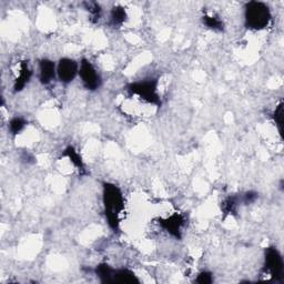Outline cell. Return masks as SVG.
Wrapping results in <instances>:
<instances>
[{
  "mask_svg": "<svg viewBox=\"0 0 284 284\" xmlns=\"http://www.w3.org/2000/svg\"><path fill=\"white\" fill-rule=\"evenodd\" d=\"M102 201L109 227L117 231L120 225V217L124 211V197L121 190L112 184H103Z\"/></svg>",
  "mask_w": 284,
  "mask_h": 284,
  "instance_id": "obj_1",
  "label": "cell"
},
{
  "mask_svg": "<svg viewBox=\"0 0 284 284\" xmlns=\"http://www.w3.org/2000/svg\"><path fill=\"white\" fill-rule=\"evenodd\" d=\"M272 19L271 10L264 2L250 1L244 10V20L247 28L251 30H262L269 26Z\"/></svg>",
  "mask_w": 284,
  "mask_h": 284,
  "instance_id": "obj_2",
  "label": "cell"
},
{
  "mask_svg": "<svg viewBox=\"0 0 284 284\" xmlns=\"http://www.w3.org/2000/svg\"><path fill=\"white\" fill-rule=\"evenodd\" d=\"M127 90L131 95L138 96L140 99L146 101L150 104L160 107L161 99L158 93V80L157 79H148L142 81L132 83L127 87Z\"/></svg>",
  "mask_w": 284,
  "mask_h": 284,
  "instance_id": "obj_3",
  "label": "cell"
},
{
  "mask_svg": "<svg viewBox=\"0 0 284 284\" xmlns=\"http://www.w3.org/2000/svg\"><path fill=\"white\" fill-rule=\"evenodd\" d=\"M264 267L269 272L271 278L275 281H281L284 274V262L281 253L274 247H270L266 250Z\"/></svg>",
  "mask_w": 284,
  "mask_h": 284,
  "instance_id": "obj_4",
  "label": "cell"
},
{
  "mask_svg": "<svg viewBox=\"0 0 284 284\" xmlns=\"http://www.w3.org/2000/svg\"><path fill=\"white\" fill-rule=\"evenodd\" d=\"M79 76L85 89L90 91L98 90L101 85V77L90 61L83 59L79 66Z\"/></svg>",
  "mask_w": 284,
  "mask_h": 284,
  "instance_id": "obj_5",
  "label": "cell"
},
{
  "mask_svg": "<svg viewBox=\"0 0 284 284\" xmlns=\"http://www.w3.org/2000/svg\"><path fill=\"white\" fill-rule=\"evenodd\" d=\"M79 75V65L70 58H62L57 65V77L64 84H70Z\"/></svg>",
  "mask_w": 284,
  "mask_h": 284,
  "instance_id": "obj_6",
  "label": "cell"
},
{
  "mask_svg": "<svg viewBox=\"0 0 284 284\" xmlns=\"http://www.w3.org/2000/svg\"><path fill=\"white\" fill-rule=\"evenodd\" d=\"M159 224L165 229V230L172 235L173 238L180 240L182 238V229L185 225V217L180 213H174L166 219H161Z\"/></svg>",
  "mask_w": 284,
  "mask_h": 284,
  "instance_id": "obj_7",
  "label": "cell"
},
{
  "mask_svg": "<svg viewBox=\"0 0 284 284\" xmlns=\"http://www.w3.org/2000/svg\"><path fill=\"white\" fill-rule=\"evenodd\" d=\"M57 76V66L52 60L42 59L39 64V80L42 84H49Z\"/></svg>",
  "mask_w": 284,
  "mask_h": 284,
  "instance_id": "obj_8",
  "label": "cell"
},
{
  "mask_svg": "<svg viewBox=\"0 0 284 284\" xmlns=\"http://www.w3.org/2000/svg\"><path fill=\"white\" fill-rule=\"evenodd\" d=\"M31 77H33V71H31V69L29 68L28 62L22 61L20 65V71H19L18 77L16 78V81L14 84L15 92L21 91L22 89L28 84Z\"/></svg>",
  "mask_w": 284,
  "mask_h": 284,
  "instance_id": "obj_9",
  "label": "cell"
},
{
  "mask_svg": "<svg viewBox=\"0 0 284 284\" xmlns=\"http://www.w3.org/2000/svg\"><path fill=\"white\" fill-rule=\"evenodd\" d=\"M114 282L134 284V283H139V280L132 271L128 269H121V270H115Z\"/></svg>",
  "mask_w": 284,
  "mask_h": 284,
  "instance_id": "obj_10",
  "label": "cell"
},
{
  "mask_svg": "<svg viewBox=\"0 0 284 284\" xmlns=\"http://www.w3.org/2000/svg\"><path fill=\"white\" fill-rule=\"evenodd\" d=\"M127 20V11L121 6L114 7L110 14V23L114 27H121Z\"/></svg>",
  "mask_w": 284,
  "mask_h": 284,
  "instance_id": "obj_11",
  "label": "cell"
},
{
  "mask_svg": "<svg viewBox=\"0 0 284 284\" xmlns=\"http://www.w3.org/2000/svg\"><path fill=\"white\" fill-rule=\"evenodd\" d=\"M64 157H67L70 160V162H71L78 170L84 171V165L83 158H81V155L78 153V151L72 146H69L67 149L65 150Z\"/></svg>",
  "mask_w": 284,
  "mask_h": 284,
  "instance_id": "obj_12",
  "label": "cell"
},
{
  "mask_svg": "<svg viewBox=\"0 0 284 284\" xmlns=\"http://www.w3.org/2000/svg\"><path fill=\"white\" fill-rule=\"evenodd\" d=\"M239 199L236 197H229L221 203V210L224 216H235L238 212Z\"/></svg>",
  "mask_w": 284,
  "mask_h": 284,
  "instance_id": "obj_13",
  "label": "cell"
},
{
  "mask_svg": "<svg viewBox=\"0 0 284 284\" xmlns=\"http://www.w3.org/2000/svg\"><path fill=\"white\" fill-rule=\"evenodd\" d=\"M96 274L102 282H114L115 270L107 263H101L96 267Z\"/></svg>",
  "mask_w": 284,
  "mask_h": 284,
  "instance_id": "obj_14",
  "label": "cell"
},
{
  "mask_svg": "<svg viewBox=\"0 0 284 284\" xmlns=\"http://www.w3.org/2000/svg\"><path fill=\"white\" fill-rule=\"evenodd\" d=\"M202 22L203 25L207 27L208 29H211L213 31H223L224 30V23L221 20L219 17L217 16H210L205 15L202 17Z\"/></svg>",
  "mask_w": 284,
  "mask_h": 284,
  "instance_id": "obj_15",
  "label": "cell"
},
{
  "mask_svg": "<svg viewBox=\"0 0 284 284\" xmlns=\"http://www.w3.org/2000/svg\"><path fill=\"white\" fill-rule=\"evenodd\" d=\"M26 120L20 118V117H15L10 120L9 122V130L13 134H18L23 130V128L26 127Z\"/></svg>",
  "mask_w": 284,
  "mask_h": 284,
  "instance_id": "obj_16",
  "label": "cell"
},
{
  "mask_svg": "<svg viewBox=\"0 0 284 284\" xmlns=\"http://www.w3.org/2000/svg\"><path fill=\"white\" fill-rule=\"evenodd\" d=\"M85 9L89 14H90V19L92 22H97L100 19L101 16V7L99 6V3L97 2H84Z\"/></svg>",
  "mask_w": 284,
  "mask_h": 284,
  "instance_id": "obj_17",
  "label": "cell"
},
{
  "mask_svg": "<svg viewBox=\"0 0 284 284\" xmlns=\"http://www.w3.org/2000/svg\"><path fill=\"white\" fill-rule=\"evenodd\" d=\"M273 119L275 121V124H277L280 134H282V131H283V103L282 102L275 108V111L273 114Z\"/></svg>",
  "mask_w": 284,
  "mask_h": 284,
  "instance_id": "obj_18",
  "label": "cell"
},
{
  "mask_svg": "<svg viewBox=\"0 0 284 284\" xmlns=\"http://www.w3.org/2000/svg\"><path fill=\"white\" fill-rule=\"evenodd\" d=\"M196 282L200 284H210L213 282V275L211 272L203 271L198 275V278L196 279Z\"/></svg>",
  "mask_w": 284,
  "mask_h": 284,
  "instance_id": "obj_19",
  "label": "cell"
},
{
  "mask_svg": "<svg viewBox=\"0 0 284 284\" xmlns=\"http://www.w3.org/2000/svg\"><path fill=\"white\" fill-rule=\"evenodd\" d=\"M258 198H259L258 193L254 191H249L244 193V196L242 198V202L244 204H251V203H253V202H255Z\"/></svg>",
  "mask_w": 284,
  "mask_h": 284,
  "instance_id": "obj_20",
  "label": "cell"
}]
</instances>
